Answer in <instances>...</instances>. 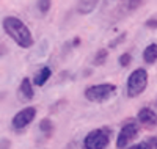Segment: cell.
<instances>
[{
    "mask_svg": "<svg viewBox=\"0 0 157 149\" xmlns=\"http://www.w3.org/2000/svg\"><path fill=\"white\" fill-rule=\"evenodd\" d=\"M3 30L6 35L22 49H30L33 46V35L30 29L25 25L19 17L14 16H6L3 19Z\"/></svg>",
    "mask_w": 157,
    "mask_h": 149,
    "instance_id": "1",
    "label": "cell"
},
{
    "mask_svg": "<svg viewBox=\"0 0 157 149\" xmlns=\"http://www.w3.org/2000/svg\"><path fill=\"white\" fill-rule=\"evenodd\" d=\"M146 86H148V72L143 67H137L135 71L130 72V75L127 77V83H126L129 97L140 96L146 90Z\"/></svg>",
    "mask_w": 157,
    "mask_h": 149,
    "instance_id": "2",
    "label": "cell"
},
{
    "mask_svg": "<svg viewBox=\"0 0 157 149\" xmlns=\"http://www.w3.org/2000/svg\"><path fill=\"white\" fill-rule=\"evenodd\" d=\"M116 93V85L113 83H99V85H91L85 90V97L90 102H105L109 101L113 94Z\"/></svg>",
    "mask_w": 157,
    "mask_h": 149,
    "instance_id": "3",
    "label": "cell"
},
{
    "mask_svg": "<svg viewBox=\"0 0 157 149\" xmlns=\"http://www.w3.org/2000/svg\"><path fill=\"white\" fill-rule=\"evenodd\" d=\"M110 143V130L107 127H99L91 130L83 138L85 149H105Z\"/></svg>",
    "mask_w": 157,
    "mask_h": 149,
    "instance_id": "4",
    "label": "cell"
},
{
    "mask_svg": "<svg viewBox=\"0 0 157 149\" xmlns=\"http://www.w3.org/2000/svg\"><path fill=\"white\" fill-rule=\"evenodd\" d=\"M140 126L137 121H126L123 124L120 133H118V138H116V147L118 149H124L130 141H132L137 135H138Z\"/></svg>",
    "mask_w": 157,
    "mask_h": 149,
    "instance_id": "5",
    "label": "cell"
},
{
    "mask_svg": "<svg viewBox=\"0 0 157 149\" xmlns=\"http://www.w3.org/2000/svg\"><path fill=\"white\" fill-rule=\"evenodd\" d=\"M35 116H36V108L27 107V108H24V110H21L19 113L14 115V118L11 121V126L14 130H22L35 119Z\"/></svg>",
    "mask_w": 157,
    "mask_h": 149,
    "instance_id": "6",
    "label": "cell"
},
{
    "mask_svg": "<svg viewBox=\"0 0 157 149\" xmlns=\"http://www.w3.org/2000/svg\"><path fill=\"white\" fill-rule=\"evenodd\" d=\"M137 121L141 126H145L146 129H154L157 126V113L149 107H143L138 112Z\"/></svg>",
    "mask_w": 157,
    "mask_h": 149,
    "instance_id": "7",
    "label": "cell"
},
{
    "mask_svg": "<svg viewBox=\"0 0 157 149\" xmlns=\"http://www.w3.org/2000/svg\"><path fill=\"white\" fill-rule=\"evenodd\" d=\"M19 91L22 94V97L25 101H30L33 99L35 96V91H33V86H32V80L29 77H24L22 78V82H21V86H19Z\"/></svg>",
    "mask_w": 157,
    "mask_h": 149,
    "instance_id": "8",
    "label": "cell"
},
{
    "mask_svg": "<svg viewBox=\"0 0 157 149\" xmlns=\"http://www.w3.org/2000/svg\"><path fill=\"white\" fill-rule=\"evenodd\" d=\"M50 75H52V69H50V67H47V66H44L43 69H39V72L33 77V83L36 86H43L47 80L50 78Z\"/></svg>",
    "mask_w": 157,
    "mask_h": 149,
    "instance_id": "9",
    "label": "cell"
},
{
    "mask_svg": "<svg viewBox=\"0 0 157 149\" xmlns=\"http://www.w3.org/2000/svg\"><path fill=\"white\" fill-rule=\"evenodd\" d=\"M143 60L148 64H154L157 61V44L152 43L149 46H146L145 52H143Z\"/></svg>",
    "mask_w": 157,
    "mask_h": 149,
    "instance_id": "10",
    "label": "cell"
},
{
    "mask_svg": "<svg viewBox=\"0 0 157 149\" xmlns=\"http://www.w3.org/2000/svg\"><path fill=\"white\" fill-rule=\"evenodd\" d=\"M99 3V0H80L77 5V11L80 14H90Z\"/></svg>",
    "mask_w": 157,
    "mask_h": 149,
    "instance_id": "11",
    "label": "cell"
},
{
    "mask_svg": "<svg viewBox=\"0 0 157 149\" xmlns=\"http://www.w3.org/2000/svg\"><path fill=\"white\" fill-rule=\"evenodd\" d=\"M39 130L44 133V137L50 138L52 133H54V130H55V126H54V123H52L49 118H46V119H43L41 123H39Z\"/></svg>",
    "mask_w": 157,
    "mask_h": 149,
    "instance_id": "12",
    "label": "cell"
},
{
    "mask_svg": "<svg viewBox=\"0 0 157 149\" xmlns=\"http://www.w3.org/2000/svg\"><path fill=\"white\" fill-rule=\"evenodd\" d=\"M107 57H109V50H107V49H99V50L94 53L93 64H94V66H102L104 63L107 61Z\"/></svg>",
    "mask_w": 157,
    "mask_h": 149,
    "instance_id": "13",
    "label": "cell"
},
{
    "mask_svg": "<svg viewBox=\"0 0 157 149\" xmlns=\"http://www.w3.org/2000/svg\"><path fill=\"white\" fill-rule=\"evenodd\" d=\"M52 6V0H38V10L43 13V14H46V13L50 10Z\"/></svg>",
    "mask_w": 157,
    "mask_h": 149,
    "instance_id": "14",
    "label": "cell"
},
{
    "mask_svg": "<svg viewBox=\"0 0 157 149\" xmlns=\"http://www.w3.org/2000/svg\"><path fill=\"white\" fill-rule=\"evenodd\" d=\"M145 27L149 30H157V13L145 21Z\"/></svg>",
    "mask_w": 157,
    "mask_h": 149,
    "instance_id": "15",
    "label": "cell"
},
{
    "mask_svg": "<svg viewBox=\"0 0 157 149\" xmlns=\"http://www.w3.org/2000/svg\"><path fill=\"white\" fill-rule=\"evenodd\" d=\"M118 61H120V64H121L123 67H127V66H129V63L132 61V55H130L129 52H126V53H123V55H120Z\"/></svg>",
    "mask_w": 157,
    "mask_h": 149,
    "instance_id": "16",
    "label": "cell"
},
{
    "mask_svg": "<svg viewBox=\"0 0 157 149\" xmlns=\"http://www.w3.org/2000/svg\"><path fill=\"white\" fill-rule=\"evenodd\" d=\"M129 149H154V147L151 146L149 141H141V143H137L134 146H130Z\"/></svg>",
    "mask_w": 157,
    "mask_h": 149,
    "instance_id": "17",
    "label": "cell"
},
{
    "mask_svg": "<svg viewBox=\"0 0 157 149\" xmlns=\"http://www.w3.org/2000/svg\"><path fill=\"white\" fill-rule=\"evenodd\" d=\"M124 38H126V33H121V36H120V38H118V39H116V41H113V43L110 44V47H115V46H116L118 43H123V41H124Z\"/></svg>",
    "mask_w": 157,
    "mask_h": 149,
    "instance_id": "18",
    "label": "cell"
},
{
    "mask_svg": "<svg viewBox=\"0 0 157 149\" xmlns=\"http://www.w3.org/2000/svg\"><path fill=\"white\" fill-rule=\"evenodd\" d=\"M8 146H10V143L3 138V140H2V149H8Z\"/></svg>",
    "mask_w": 157,
    "mask_h": 149,
    "instance_id": "19",
    "label": "cell"
},
{
    "mask_svg": "<svg viewBox=\"0 0 157 149\" xmlns=\"http://www.w3.org/2000/svg\"><path fill=\"white\" fill-rule=\"evenodd\" d=\"M149 143H151V146H152V147H157V138H154V137H152V138L149 140Z\"/></svg>",
    "mask_w": 157,
    "mask_h": 149,
    "instance_id": "20",
    "label": "cell"
},
{
    "mask_svg": "<svg viewBox=\"0 0 157 149\" xmlns=\"http://www.w3.org/2000/svg\"><path fill=\"white\" fill-rule=\"evenodd\" d=\"M123 2H129V0H123Z\"/></svg>",
    "mask_w": 157,
    "mask_h": 149,
    "instance_id": "21",
    "label": "cell"
}]
</instances>
